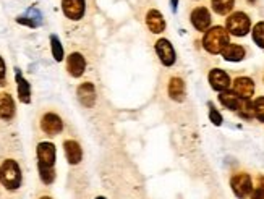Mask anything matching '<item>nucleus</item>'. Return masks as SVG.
Returning a JSON list of instances; mask_svg holds the SVG:
<instances>
[{"mask_svg":"<svg viewBox=\"0 0 264 199\" xmlns=\"http://www.w3.org/2000/svg\"><path fill=\"white\" fill-rule=\"evenodd\" d=\"M229 31H226V28L222 26H214L209 31H206L205 39H202V46L209 52V54L216 55V54H222L229 46Z\"/></svg>","mask_w":264,"mask_h":199,"instance_id":"obj_1","label":"nucleus"},{"mask_svg":"<svg viewBox=\"0 0 264 199\" xmlns=\"http://www.w3.org/2000/svg\"><path fill=\"white\" fill-rule=\"evenodd\" d=\"M0 183L7 190H16L22 185V169L16 161L7 159L0 165Z\"/></svg>","mask_w":264,"mask_h":199,"instance_id":"obj_2","label":"nucleus"},{"mask_svg":"<svg viewBox=\"0 0 264 199\" xmlns=\"http://www.w3.org/2000/svg\"><path fill=\"white\" fill-rule=\"evenodd\" d=\"M227 31L233 36H245L248 31H250V26H251V22H250V16L243 12H235L232 13L229 18H227Z\"/></svg>","mask_w":264,"mask_h":199,"instance_id":"obj_3","label":"nucleus"},{"mask_svg":"<svg viewBox=\"0 0 264 199\" xmlns=\"http://www.w3.org/2000/svg\"><path fill=\"white\" fill-rule=\"evenodd\" d=\"M40 130H43L47 136H57L64 130V122L60 118V115L55 112H47L40 117Z\"/></svg>","mask_w":264,"mask_h":199,"instance_id":"obj_4","label":"nucleus"},{"mask_svg":"<svg viewBox=\"0 0 264 199\" xmlns=\"http://www.w3.org/2000/svg\"><path fill=\"white\" fill-rule=\"evenodd\" d=\"M156 54L160 60V64L164 65V67H172L175 64V60H177V54H175V49L174 46L170 44V41L167 39H159L156 46Z\"/></svg>","mask_w":264,"mask_h":199,"instance_id":"obj_5","label":"nucleus"},{"mask_svg":"<svg viewBox=\"0 0 264 199\" xmlns=\"http://www.w3.org/2000/svg\"><path fill=\"white\" fill-rule=\"evenodd\" d=\"M230 185H232V190H233V193H235V196L240 197V199L247 197L253 191L251 178H250L248 173H243V172L233 175L232 180H230Z\"/></svg>","mask_w":264,"mask_h":199,"instance_id":"obj_6","label":"nucleus"},{"mask_svg":"<svg viewBox=\"0 0 264 199\" xmlns=\"http://www.w3.org/2000/svg\"><path fill=\"white\" fill-rule=\"evenodd\" d=\"M62 10L68 19L78 22L86 13V0H62Z\"/></svg>","mask_w":264,"mask_h":199,"instance_id":"obj_7","label":"nucleus"},{"mask_svg":"<svg viewBox=\"0 0 264 199\" xmlns=\"http://www.w3.org/2000/svg\"><path fill=\"white\" fill-rule=\"evenodd\" d=\"M190 19H191V25L195 26V29L202 33V31H206L211 25V13L206 7H196L191 12Z\"/></svg>","mask_w":264,"mask_h":199,"instance_id":"obj_8","label":"nucleus"},{"mask_svg":"<svg viewBox=\"0 0 264 199\" xmlns=\"http://www.w3.org/2000/svg\"><path fill=\"white\" fill-rule=\"evenodd\" d=\"M146 26H148V29L151 31V33H154V34L164 33V31H166V19H164V16H162V13L159 12V10H156V8L148 10Z\"/></svg>","mask_w":264,"mask_h":199,"instance_id":"obj_9","label":"nucleus"},{"mask_svg":"<svg viewBox=\"0 0 264 199\" xmlns=\"http://www.w3.org/2000/svg\"><path fill=\"white\" fill-rule=\"evenodd\" d=\"M67 70H68V73L73 78H79L85 73V70H86V60H85V57L81 55V54H78V52L70 54L68 58H67Z\"/></svg>","mask_w":264,"mask_h":199,"instance_id":"obj_10","label":"nucleus"},{"mask_svg":"<svg viewBox=\"0 0 264 199\" xmlns=\"http://www.w3.org/2000/svg\"><path fill=\"white\" fill-rule=\"evenodd\" d=\"M209 83H211L212 89H216L219 92H224L230 86V78H229V75L224 70L214 68V70H211V73H209Z\"/></svg>","mask_w":264,"mask_h":199,"instance_id":"obj_11","label":"nucleus"},{"mask_svg":"<svg viewBox=\"0 0 264 199\" xmlns=\"http://www.w3.org/2000/svg\"><path fill=\"white\" fill-rule=\"evenodd\" d=\"M37 159L39 164L54 167L55 164V146L52 143H39L37 144Z\"/></svg>","mask_w":264,"mask_h":199,"instance_id":"obj_12","label":"nucleus"},{"mask_svg":"<svg viewBox=\"0 0 264 199\" xmlns=\"http://www.w3.org/2000/svg\"><path fill=\"white\" fill-rule=\"evenodd\" d=\"M233 92L238 94L241 99L248 101L253 94H255V83L247 76L237 78L235 81H233Z\"/></svg>","mask_w":264,"mask_h":199,"instance_id":"obj_13","label":"nucleus"},{"mask_svg":"<svg viewBox=\"0 0 264 199\" xmlns=\"http://www.w3.org/2000/svg\"><path fill=\"white\" fill-rule=\"evenodd\" d=\"M15 117V102L8 92H0V120L10 122Z\"/></svg>","mask_w":264,"mask_h":199,"instance_id":"obj_14","label":"nucleus"},{"mask_svg":"<svg viewBox=\"0 0 264 199\" xmlns=\"http://www.w3.org/2000/svg\"><path fill=\"white\" fill-rule=\"evenodd\" d=\"M78 99L85 107H93L96 102V88L93 83H83L78 88Z\"/></svg>","mask_w":264,"mask_h":199,"instance_id":"obj_15","label":"nucleus"},{"mask_svg":"<svg viewBox=\"0 0 264 199\" xmlns=\"http://www.w3.org/2000/svg\"><path fill=\"white\" fill-rule=\"evenodd\" d=\"M167 92H169V96H170L172 101H177V102L184 101L185 99V83H184V79L178 78V76L170 78Z\"/></svg>","mask_w":264,"mask_h":199,"instance_id":"obj_16","label":"nucleus"},{"mask_svg":"<svg viewBox=\"0 0 264 199\" xmlns=\"http://www.w3.org/2000/svg\"><path fill=\"white\" fill-rule=\"evenodd\" d=\"M64 149H65V155H67V161L72 164V165H76L81 162L83 159V151H81V146L73 141V140H68L64 143Z\"/></svg>","mask_w":264,"mask_h":199,"instance_id":"obj_17","label":"nucleus"},{"mask_svg":"<svg viewBox=\"0 0 264 199\" xmlns=\"http://www.w3.org/2000/svg\"><path fill=\"white\" fill-rule=\"evenodd\" d=\"M219 101H220V104L224 107H227L230 110H237V112L241 109L243 102H245V99H241L238 94H235L233 91H224V92H220Z\"/></svg>","mask_w":264,"mask_h":199,"instance_id":"obj_18","label":"nucleus"},{"mask_svg":"<svg viewBox=\"0 0 264 199\" xmlns=\"http://www.w3.org/2000/svg\"><path fill=\"white\" fill-rule=\"evenodd\" d=\"M222 57L227 62H240L245 58V49L238 44H229L224 50H222Z\"/></svg>","mask_w":264,"mask_h":199,"instance_id":"obj_19","label":"nucleus"},{"mask_svg":"<svg viewBox=\"0 0 264 199\" xmlns=\"http://www.w3.org/2000/svg\"><path fill=\"white\" fill-rule=\"evenodd\" d=\"M16 83H18V96L19 101L23 104L31 102V88H29V83L23 78V75L19 71H16Z\"/></svg>","mask_w":264,"mask_h":199,"instance_id":"obj_20","label":"nucleus"},{"mask_svg":"<svg viewBox=\"0 0 264 199\" xmlns=\"http://www.w3.org/2000/svg\"><path fill=\"white\" fill-rule=\"evenodd\" d=\"M211 5L217 15H227L229 12H232L235 0H211Z\"/></svg>","mask_w":264,"mask_h":199,"instance_id":"obj_21","label":"nucleus"},{"mask_svg":"<svg viewBox=\"0 0 264 199\" xmlns=\"http://www.w3.org/2000/svg\"><path fill=\"white\" fill-rule=\"evenodd\" d=\"M37 167H39V176H40V180H43L44 185H50L55 180L54 167H47V165H43V164H37Z\"/></svg>","mask_w":264,"mask_h":199,"instance_id":"obj_22","label":"nucleus"},{"mask_svg":"<svg viewBox=\"0 0 264 199\" xmlns=\"http://www.w3.org/2000/svg\"><path fill=\"white\" fill-rule=\"evenodd\" d=\"M50 46H52V54H54V58L57 62L64 60V47L60 44V41L55 34L50 36Z\"/></svg>","mask_w":264,"mask_h":199,"instance_id":"obj_23","label":"nucleus"},{"mask_svg":"<svg viewBox=\"0 0 264 199\" xmlns=\"http://www.w3.org/2000/svg\"><path fill=\"white\" fill-rule=\"evenodd\" d=\"M253 39L255 43L264 49V22H259L255 28H253Z\"/></svg>","mask_w":264,"mask_h":199,"instance_id":"obj_24","label":"nucleus"},{"mask_svg":"<svg viewBox=\"0 0 264 199\" xmlns=\"http://www.w3.org/2000/svg\"><path fill=\"white\" fill-rule=\"evenodd\" d=\"M253 109H255V117L259 122H264V97H258L253 102Z\"/></svg>","mask_w":264,"mask_h":199,"instance_id":"obj_25","label":"nucleus"},{"mask_svg":"<svg viewBox=\"0 0 264 199\" xmlns=\"http://www.w3.org/2000/svg\"><path fill=\"white\" fill-rule=\"evenodd\" d=\"M209 118H211V122L212 123H214V125H217V127H219V125L222 123V117H220V113L214 109V107H212L211 106V110H209Z\"/></svg>","mask_w":264,"mask_h":199,"instance_id":"obj_26","label":"nucleus"},{"mask_svg":"<svg viewBox=\"0 0 264 199\" xmlns=\"http://www.w3.org/2000/svg\"><path fill=\"white\" fill-rule=\"evenodd\" d=\"M5 73H7L5 62H4L2 57H0V85H4V81H5Z\"/></svg>","mask_w":264,"mask_h":199,"instance_id":"obj_27","label":"nucleus"},{"mask_svg":"<svg viewBox=\"0 0 264 199\" xmlns=\"http://www.w3.org/2000/svg\"><path fill=\"white\" fill-rule=\"evenodd\" d=\"M251 199H264V190L262 188H256L255 191H253V194H251Z\"/></svg>","mask_w":264,"mask_h":199,"instance_id":"obj_28","label":"nucleus"},{"mask_svg":"<svg viewBox=\"0 0 264 199\" xmlns=\"http://www.w3.org/2000/svg\"><path fill=\"white\" fill-rule=\"evenodd\" d=\"M258 186H259V188H262V190H264V176H261L259 180H258Z\"/></svg>","mask_w":264,"mask_h":199,"instance_id":"obj_29","label":"nucleus"},{"mask_svg":"<svg viewBox=\"0 0 264 199\" xmlns=\"http://www.w3.org/2000/svg\"><path fill=\"white\" fill-rule=\"evenodd\" d=\"M40 199H52V197H49V196H43V197H40Z\"/></svg>","mask_w":264,"mask_h":199,"instance_id":"obj_30","label":"nucleus"},{"mask_svg":"<svg viewBox=\"0 0 264 199\" xmlns=\"http://www.w3.org/2000/svg\"><path fill=\"white\" fill-rule=\"evenodd\" d=\"M96 199H106V197H96Z\"/></svg>","mask_w":264,"mask_h":199,"instance_id":"obj_31","label":"nucleus"}]
</instances>
